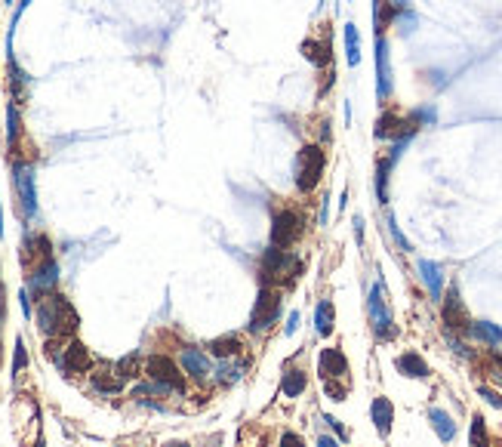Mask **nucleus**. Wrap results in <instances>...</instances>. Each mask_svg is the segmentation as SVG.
Here are the masks:
<instances>
[{
    "label": "nucleus",
    "mask_w": 502,
    "mask_h": 447,
    "mask_svg": "<svg viewBox=\"0 0 502 447\" xmlns=\"http://www.w3.org/2000/svg\"><path fill=\"white\" fill-rule=\"evenodd\" d=\"M37 327H41V333L43 336H50V339H68V336H74V330H77V324H81V318H77V312H74V305L68 303L62 293H46V296L37 299Z\"/></svg>",
    "instance_id": "f257e3e1"
},
{
    "label": "nucleus",
    "mask_w": 502,
    "mask_h": 447,
    "mask_svg": "<svg viewBox=\"0 0 502 447\" xmlns=\"http://www.w3.org/2000/svg\"><path fill=\"white\" fill-rule=\"evenodd\" d=\"M323 167H327V154H323L321 145H305L296 158V188L308 195L321 185Z\"/></svg>",
    "instance_id": "f03ea898"
},
{
    "label": "nucleus",
    "mask_w": 502,
    "mask_h": 447,
    "mask_svg": "<svg viewBox=\"0 0 502 447\" xmlns=\"http://www.w3.org/2000/svg\"><path fill=\"white\" fill-rule=\"evenodd\" d=\"M367 312H370V327H373L376 339H382V343L395 339L398 327H395V318H391L389 303H385V287H382V281H376V284H373V290H370Z\"/></svg>",
    "instance_id": "7ed1b4c3"
},
{
    "label": "nucleus",
    "mask_w": 502,
    "mask_h": 447,
    "mask_svg": "<svg viewBox=\"0 0 502 447\" xmlns=\"http://www.w3.org/2000/svg\"><path fill=\"white\" fill-rule=\"evenodd\" d=\"M145 373H148L151 383L164 385L167 392L185 395V373H182V367L176 364L173 358H167V355H151V358H145Z\"/></svg>",
    "instance_id": "20e7f679"
},
{
    "label": "nucleus",
    "mask_w": 502,
    "mask_h": 447,
    "mask_svg": "<svg viewBox=\"0 0 502 447\" xmlns=\"http://www.w3.org/2000/svg\"><path fill=\"white\" fill-rule=\"evenodd\" d=\"M302 266L290 256V250H281V247H268L262 253V281L268 284H284L290 275H299Z\"/></svg>",
    "instance_id": "39448f33"
},
{
    "label": "nucleus",
    "mask_w": 502,
    "mask_h": 447,
    "mask_svg": "<svg viewBox=\"0 0 502 447\" xmlns=\"http://www.w3.org/2000/svg\"><path fill=\"white\" fill-rule=\"evenodd\" d=\"M302 228H305V219H302V213H299V210H293V207H287V210H277L274 219H272V247L287 250V247H293V244L299 241Z\"/></svg>",
    "instance_id": "423d86ee"
},
{
    "label": "nucleus",
    "mask_w": 502,
    "mask_h": 447,
    "mask_svg": "<svg viewBox=\"0 0 502 447\" xmlns=\"http://www.w3.org/2000/svg\"><path fill=\"white\" fill-rule=\"evenodd\" d=\"M13 188L19 195L22 213L34 216L37 213V191H34V167L28 160H15L13 164Z\"/></svg>",
    "instance_id": "0eeeda50"
},
{
    "label": "nucleus",
    "mask_w": 502,
    "mask_h": 447,
    "mask_svg": "<svg viewBox=\"0 0 502 447\" xmlns=\"http://www.w3.org/2000/svg\"><path fill=\"white\" fill-rule=\"evenodd\" d=\"M277 315H281V293L272 287H262L256 305H253V315H250V333L268 330L277 321Z\"/></svg>",
    "instance_id": "6e6552de"
},
{
    "label": "nucleus",
    "mask_w": 502,
    "mask_h": 447,
    "mask_svg": "<svg viewBox=\"0 0 502 447\" xmlns=\"http://www.w3.org/2000/svg\"><path fill=\"white\" fill-rule=\"evenodd\" d=\"M56 284H59V262L53 259V256L50 259H41L34 266V272L28 275V287H31V293H34L37 299L56 290Z\"/></svg>",
    "instance_id": "1a4fd4ad"
},
{
    "label": "nucleus",
    "mask_w": 502,
    "mask_h": 447,
    "mask_svg": "<svg viewBox=\"0 0 502 447\" xmlns=\"http://www.w3.org/2000/svg\"><path fill=\"white\" fill-rule=\"evenodd\" d=\"M391 90H395V83H391V65H389V41L379 34L376 37V96H379V102H389Z\"/></svg>",
    "instance_id": "9d476101"
},
{
    "label": "nucleus",
    "mask_w": 502,
    "mask_h": 447,
    "mask_svg": "<svg viewBox=\"0 0 502 447\" xmlns=\"http://www.w3.org/2000/svg\"><path fill=\"white\" fill-rule=\"evenodd\" d=\"M179 367H182V373L185 376H191V380H207L210 376V355H207L204 349H195V345H185V349L179 352Z\"/></svg>",
    "instance_id": "9b49d317"
},
{
    "label": "nucleus",
    "mask_w": 502,
    "mask_h": 447,
    "mask_svg": "<svg viewBox=\"0 0 502 447\" xmlns=\"http://www.w3.org/2000/svg\"><path fill=\"white\" fill-rule=\"evenodd\" d=\"M318 373L323 380H349V358L342 349H321Z\"/></svg>",
    "instance_id": "f8f14e48"
},
{
    "label": "nucleus",
    "mask_w": 502,
    "mask_h": 447,
    "mask_svg": "<svg viewBox=\"0 0 502 447\" xmlns=\"http://www.w3.org/2000/svg\"><path fill=\"white\" fill-rule=\"evenodd\" d=\"M59 367L65 370V373H87V370L92 367V355H90V349H87L83 343L71 339V343H68L65 349H62Z\"/></svg>",
    "instance_id": "ddd939ff"
},
{
    "label": "nucleus",
    "mask_w": 502,
    "mask_h": 447,
    "mask_svg": "<svg viewBox=\"0 0 502 447\" xmlns=\"http://www.w3.org/2000/svg\"><path fill=\"white\" fill-rule=\"evenodd\" d=\"M441 303H444V324H447V327H453V330L468 327V318H466V308H462V296H459L456 284L444 293Z\"/></svg>",
    "instance_id": "4468645a"
},
{
    "label": "nucleus",
    "mask_w": 502,
    "mask_h": 447,
    "mask_svg": "<svg viewBox=\"0 0 502 447\" xmlns=\"http://www.w3.org/2000/svg\"><path fill=\"white\" fill-rule=\"evenodd\" d=\"M419 277H422V284L428 287L431 299H435V303H441V296H444V275H441V266H438V262H431V259H419Z\"/></svg>",
    "instance_id": "2eb2a0df"
},
{
    "label": "nucleus",
    "mask_w": 502,
    "mask_h": 447,
    "mask_svg": "<svg viewBox=\"0 0 502 447\" xmlns=\"http://www.w3.org/2000/svg\"><path fill=\"white\" fill-rule=\"evenodd\" d=\"M370 416H373V426L382 438L391 435V422H395V407H391L389 398H373L370 404Z\"/></svg>",
    "instance_id": "dca6fc26"
},
{
    "label": "nucleus",
    "mask_w": 502,
    "mask_h": 447,
    "mask_svg": "<svg viewBox=\"0 0 502 447\" xmlns=\"http://www.w3.org/2000/svg\"><path fill=\"white\" fill-rule=\"evenodd\" d=\"M302 56L312 62V65H318V68H330V62H333V46H330V37H323V41H318V37L305 41L302 43Z\"/></svg>",
    "instance_id": "f3484780"
},
{
    "label": "nucleus",
    "mask_w": 502,
    "mask_h": 447,
    "mask_svg": "<svg viewBox=\"0 0 502 447\" xmlns=\"http://www.w3.org/2000/svg\"><path fill=\"white\" fill-rule=\"evenodd\" d=\"M395 367H398V373L410 376V380H426V376H428V364H426V358H422L419 352H404V355H398V358H395Z\"/></svg>",
    "instance_id": "a211bd4d"
},
{
    "label": "nucleus",
    "mask_w": 502,
    "mask_h": 447,
    "mask_svg": "<svg viewBox=\"0 0 502 447\" xmlns=\"http://www.w3.org/2000/svg\"><path fill=\"white\" fill-rule=\"evenodd\" d=\"M207 349L213 352V358H219V361H225V358H237L244 349V339L237 336V333H225V336H216Z\"/></svg>",
    "instance_id": "6ab92c4d"
},
{
    "label": "nucleus",
    "mask_w": 502,
    "mask_h": 447,
    "mask_svg": "<svg viewBox=\"0 0 502 447\" xmlns=\"http://www.w3.org/2000/svg\"><path fill=\"white\" fill-rule=\"evenodd\" d=\"M428 420H431V429H435V435L441 438L444 444H450L453 438H456V422H453V416L441 411V407H431L428 411Z\"/></svg>",
    "instance_id": "aec40b11"
},
{
    "label": "nucleus",
    "mask_w": 502,
    "mask_h": 447,
    "mask_svg": "<svg viewBox=\"0 0 502 447\" xmlns=\"http://www.w3.org/2000/svg\"><path fill=\"white\" fill-rule=\"evenodd\" d=\"M92 389L99 392V395H114V392H120L123 389V380L118 373H114V370H96V373H92Z\"/></svg>",
    "instance_id": "412c9836"
},
{
    "label": "nucleus",
    "mask_w": 502,
    "mask_h": 447,
    "mask_svg": "<svg viewBox=\"0 0 502 447\" xmlns=\"http://www.w3.org/2000/svg\"><path fill=\"white\" fill-rule=\"evenodd\" d=\"M333 324H336L333 303H330V299H321L318 308H314V330H318L321 336H330L333 333Z\"/></svg>",
    "instance_id": "4be33fe9"
},
{
    "label": "nucleus",
    "mask_w": 502,
    "mask_h": 447,
    "mask_svg": "<svg viewBox=\"0 0 502 447\" xmlns=\"http://www.w3.org/2000/svg\"><path fill=\"white\" fill-rule=\"evenodd\" d=\"M308 389V376H305V370H299V367H293L284 373V383H281V392L287 398H299L302 392Z\"/></svg>",
    "instance_id": "5701e85b"
},
{
    "label": "nucleus",
    "mask_w": 502,
    "mask_h": 447,
    "mask_svg": "<svg viewBox=\"0 0 502 447\" xmlns=\"http://www.w3.org/2000/svg\"><path fill=\"white\" fill-rule=\"evenodd\" d=\"M466 330H472V336L481 339V343L490 345V349L502 343V327H496V324H490V321H475L472 327H466Z\"/></svg>",
    "instance_id": "b1692460"
},
{
    "label": "nucleus",
    "mask_w": 502,
    "mask_h": 447,
    "mask_svg": "<svg viewBox=\"0 0 502 447\" xmlns=\"http://www.w3.org/2000/svg\"><path fill=\"white\" fill-rule=\"evenodd\" d=\"M241 376H244V364H237V361H231V358H225L219 367L213 370V380L219 385H235Z\"/></svg>",
    "instance_id": "393cba45"
},
{
    "label": "nucleus",
    "mask_w": 502,
    "mask_h": 447,
    "mask_svg": "<svg viewBox=\"0 0 502 447\" xmlns=\"http://www.w3.org/2000/svg\"><path fill=\"white\" fill-rule=\"evenodd\" d=\"M145 367V361H142V355L133 352V355H127V358H120L118 364H114V373L120 376V380H136L139 376V370Z\"/></svg>",
    "instance_id": "a878e982"
},
{
    "label": "nucleus",
    "mask_w": 502,
    "mask_h": 447,
    "mask_svg": "<svg viewBox=\"0 0 502 447\" xmlns=\"http://www.w3.org/2000/svg\"><path fill=\"white\" fill-rule=\"evenodd\" d=\"M391 160L382 158L379 164H376V198H379V204H389V173H391Z\"/></svg>",
    "instance_id": "bb28decb"
},
{
    "label": "nucleus",
    "mask_w": 502,
    "mask_h": 447,
    "mask_svg": "<svg viewBox=\"0 0 502 447\" xmlns=\"http://www.w3.org/2000/svg\"><path fill=\"white\" fill-rule=\"evenodd\" d=\"M345 53H349V65L354 68L361 62V37H358V28L351 25H345Z\"/></svg>",
    "instance_id": "cd10ccee"
},
{
    "label": "nucleus",
    "mask_w": 502,
    "mask_h": 447,
    "mask_svg": "<svg viewBox=\"0 0 502 447\" xmlns=\"http://www.w3.org/2000/svg\"><path fill=\"white\" fill-rule=\"evenodd\" d=\"M468 447H490L487 426H484V416L481 413L472 416V435H468Z\"/></svg>",
    "instance_id": "c85d7f7f"
},
{
    "label": "nucleus",
    "mask_w": 502,
    "mask_h": 447,
    "mask_svg": "<svg viewBox=\"0 0 502 447\" xmlns=\"http://www.w3.org/2000/svg\"><path fill=\"white\" fill-rule=\"evenodd\" d=\"M19 108H15V102L6 108V139H10V145H15V139H19L22 133V127H19Z\"/></svg>",
    "instance_id": "c756f323"
},
{
    "label": "nucleus",
    "mask_w": 502,
    "mask_h": 447,
    "mask_svg": "<svg viewBox=\"0 0 502 447\" xmlns=\"http://www.w3.org/2000/svg\"><path fill=\"white\" fill-rule=\"evenodd\" d=\"M410 121L416 123V127H435V121H438V111L435 108H416V111L410 114Z\"/></svg>",
    "instance_id": "7c9ffc66"
},
{
    "label": "nucleus",
    "mask_w": 502,
    "mask_h": 447,
    "mask_svg": "<svg viewBox=\"0 0 502 447\" xmlns=\"http://www.w3.org/2000/svg\"><path fill=\"white\" fill-rule=\"evenodd\" d=\"M10 74H13V96L15 99H22L25 96V83H28V77H25V71H22L15 62H10Z\"/></svg>",
    "instance_id": "2f4dec72"
},
{
    "label": "nucleus",
    "mask_w": 502,
    "mask_h": 447,
    "mask_svg": "<svg viewBox=\"0 0 502 447\" xmlns=\"http://www.w3.org/2000/svg\"><path fill=\"white\" fill-rule=\"evenodd\" d=\"M28 364V352H25V343L22 339H15V355H13V376H19L22 370Z\"/></svg>",
    "instance_id": "473e14b6"
},
{
    "label": "nucleus",
    "mask_w": 502,
    "mask_h": 447,
    "mask_svg": "<svg viewBox=\"0 0 502 447\" xmlns=\"http://www.w3.org/2000/svg\"><path fill=\"white\" fill-rule=\"evenodd\" d=\"M323 392H327V398L330 401H345V395H349V389H345L342 383H336V380H323Z\"/></svg>",
    "instance_id": "72a5a7b5"
},
{
    "label": "nucleus",
    "mask_w": 502,
    "mask_h": 447,
    "mask_svg": "<svg viewBox=\"0 0 502 447\" xmlns=\"http://www.w3.org/2000/svg\"><path fill=\"white\" fill-rule=\"evenodd\" d=\"M389 231H391V238H395V241H398V247H400V250H404V253H410V241H407V238L400 235V228H398L395 216H389Z\"/></svg>",
    "instance_id": "f704fd0d"
},
{
    "label": "nucleus",
    "mask_w": 502,
    "mask_h": 447,
    "mask_svg": "<svg viewBox=\"0 0 502 447\" xmlns=\"http://www.w3.org/2000/svg\"><path fill=\"white\" fill-rule=\"evenodd\" d=\"M477 395H481L484 401H487L490 407H496V411H502V398H499V392H493V389H487V385H481V389H477Z\"/></svg>",
    "instance_id": "c9c22d12"
},
{
    "label": "nucleus",
    "mask_w": 502,
    "mask_h": 447,
    "mask_svg": "<svg viewBox=\"0 0 502 447\" xmlns=\"http://www.w3.org/2000/svg\"><path fill=\"white\" fill-rule=\"evenodd\" d=\"M323 422H327V426L336 432V435H339V441H345V438H349V432H345V426L336 420V416H323Z\"/></svg>",
    "instance_id": "e433bc0d"
},
{
    "label": "nucleus",
    "mask_w": 502,
    "mask_h": 447,
    "mask_svg": "<svg viewBox=\"0 0 502 447\" xmlns=\"http://www.w3.org/2000/svg\"><path fill=\"white\" fill-rule=\"evenodd\" d=\"M281 447H305V441L296 435V432H284V435H281Z\"/></svg>",
    "instance_id": "4c0bfd02"
},
{
    "label": "nucleus",
    "mask_w": 502,
    "mask_h": 447,
    "mask_svg": "<svg viewBox=\"0 0 502 447\" xmlns=\"http://www.w3.org/2000/svg\"><path fill=\"white\" fill-rule=\"evenodd\" d=\"M354 238L364 241V216H354Z\"/></svg>",
    "instance_id": "58836bf2"
},
{
    "label": "nucleus",
    "mask_w": 502,
    "mask_h": 447,
    "mask_svg": "<svg viewBox=\"0 0 502 447\" xmlns=\"http://www.w3.org/2000/svg\"><path fill=\"white\" fill-rule=\"evenodd\" d=\"M490 370H493L490 376H493V380H496V383L502 385V361H493V364H490Z\"/></svg>",
    "instance_id": "ea45409f"
},
{
    "label": "nucleus",
    "mask_w": 502,
    "mask_h": 447,
    "mask_svg": "<svg viewBox=\"0 0 502 447\" xmlns=\"http://www.w3.org/2000/svg\"><path fill=\"white\" fill-rule=\"evenodd\" d=\"M296 327H299V312H293L290 315V324H287V336L296 333Z\"/></svg>",
    "instance_id": "a19ab883"
},
{
    "label": "nucleus",
    "mask_w": 502,
    "mask_h": 447,
    "mask_svg": "<svg viewBox=\"0 0 502 447\" xmlns=\"http://www.w3.org/2000/svg\"><path fill=\"white\" fill-rule=\"evenodd\" d=\"M318 447H339V441H336V438H330V435H321L318 438Z\"/></svg>",
    "instance_id": "79ce46f5"
},
{
    "label": "nucleus",
    "mask_w": 502,
    "mask_h": 447,
    "mask_svg": "<svg viewBox=\"0 0 502 447\" xmlns=\"http://www.w3.org/2000/svg\"><path fill=\"white\" fill-rule=\"evenodd\" d=\"M391 6H398V10H407V6H410V0H391Z\"/></svg>",
    "instance_id": "37998d69"
},
{
    "label": "nucleus",
    "mask_w": 502,
    "mask_h": 447,
    "mask_svg": "<svg viewBox=\"0 0 502 447\" xmlns=\"http://www.w3.org/2000/svg\"><path fill=\"white\" fill-rule=\"evenodd\" d=\"M167 447H188V441H169Z\"/></svg>",
    "instance_id": "c03bdc74"
},
{
    "label": "nucleus",
    "mask_w": 502,
    "mask_h": 447,
    "mask_svg": "<svg viewBox=\"0 0 502 447\" xmlns=\"http://www.w3.org/2000/svg\"><path fill=\"white\" fill-rule=\"evenodd\" d=\"M0 235H4V207H0Z\"/></svg>",
    "instance_id": "a18cd8bd"
},
{
    "label": "nucleus",
    "mask_w": 502,
    "mask_h": 447,
    "mask_svg": "<svg viewBox=\"0 0 502 447\" xmlns=\"http://www.w3.org/2000/svg\"><path fill=\"white\" fill-rule=\"evenodd\" d=\"M34 447H43V441H37V444H34Z\"/></svg>",
    "instance_id": "49530a36"
},
{
    "label": "nucleus",
    "mask_w": 502,
    "mask_h": 447,
    "mask_svg": "<svg viewBox=\"0 0 502 447\" xmlns=\"http://www.w3.org/2000/svg\"><path fill=\"white\" fill-rule=\"evenodd\" d=\"M0 358H4V352H0Z\"/></svg>",
    "instance_id": "de8ad7c7"
}]
</instances>
